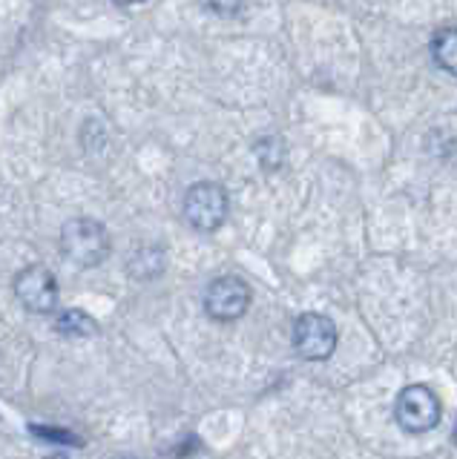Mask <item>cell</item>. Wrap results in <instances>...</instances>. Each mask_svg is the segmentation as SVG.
<instances>
[{
	"instance_id": "6",
	"label": "cell",
	"mask_w": 457,
	"mask_h": 459,
	"mask_svg": "<svg viewBox=\"0 0 457 459\" xmlns=\"http://www.w3.org/2000/svg\"><path fill=\"white\" fill-rule=\"evenodd\" d=\"M250 307V287L236 276L216 279L205 293V310L216 322H236Z\"/></svg>"
},
{
	"instance_id": "2",
	"label": "cell",
	"mask_w": 457,
	"mask_h": 459,
	"mask_svg": "<svg viewBox=\"0 0 457 459\" xmlns=\"http://www.w3.org/2000/svg\"><path fill=\"white\" fill-rule=\"evenodd\" d=\"M227 210H231V198L216 181H198L184 195V219L198 233L219 230L227 219Z\"/></svg>"
},
{
	"instance_id": "9",
	"label": "cell",
	"mask_w": 457,
	"mask_h": 459,
	"mask_svg": "<svg viewBox=\"0 0 457 459\" xmlns=\"http://www.w3.org/2000/svg\"><path fill=\"white\" fill-rule=\"evenodd\" d=\"M256 158H259V164L265 172H274L282 167L285 161V141L279 135H268V138H259L256 141V147H253Z\"/></svg>"
},
{
	"instance_id": "11",
	"label": "cell",
	"mask_w": 457,
	"mask_h": 459,
	"mask_svg": "<svg viewBox=\"0 0 457 459\" xmlns=\"http://www.w3.org/2000/svg\"><path fill=\"white\" fill-rule=\"evenodd\" d=\"M35 437H44L47 442H78L73 434H66V430H58V428H44V425H32L30 428Z\"/></svg>"
},
{
	"instance_id": "12",
	"label": "cell",
	"mask_w": 457,
	"mask_h": 459,
	"mask_svg": "<svg viewBox=\"0 0 457 459\" xmlns=\"http://www.w3.org/2000/svg\"><path fill=\"white\" fill-rule=\"evenodd\" d=\"M119 6H133V4H141V0H116Z\"/></svg>"
},
{
	"instance_id": "8",
	"label": "cell",
	"mask_w": 457,
	"mask_h": 459,
	"mask_svg": "<svg viewBox=\"0 0 457 459\" xmlns=\"http://www.w3.org/2000/svg\"><path fill=\"white\" fill-rule=\"evenodd\" d=\"M55 330L69 339H90L98 333V325L92 316L83 310H64L58 316V322H55Z\"/></svg>"
},
{
	"instance_id": "1",
	"label": "cell",
	"mask_w": 457,
	"mask_h": 459,
	"mask_svg": "<svg viewBox=\"0 0 457 459\" xmlns=\"http://www.w3.org/2000/svg\"><path fill=\"white\" fill-rule=\"evenodd\" d=\"M61 253L75 267H98L110 255V233L95 219H73L61 230Z\"/></svg>"
},
{
	"instance_id": "4",
	"label": "cell",
	"mask_w": 457,
	"mask_h": 459,
	"mask_svg": "<svg viewBox=\"0 0 457 459\" xmlns=\"http://www.w3.org/2000/svg\"><path fill=\"white\" fill-rule=\"evenodd\" d=\"M294 348L308 362H322L337 351V325L322 313H303L294 322Z\"/></svg>"
},
{
	"instance_id": "10",
	"label": "cell",
	"mask_w": 457,
	"mask_h": 459,
	"mask_svg": "<svg viewBox=\"0 0 457 459\" xmlns=\"http://www.w3.org/2000/svg\"><path fill=\"white\" fill-rule=\"evenodd\" d=\"M202 6L213 14H219V18H233L245 6V0H202Z\"/></svg>"
},
{
	"instance_id": "7",
	"label": "cell",
	"mask_w": 457,
	"mask_h": 459,
	"mask_svg": "<svg viewBox=\"0 0 457 459\" xmlns=\"http://www.w3.org/2000/svg\"><path fill=\"white\" fill-rule=\"evenodd\" d=\"M432 57L443 72H449V75L457 78V26H446L435 35Z\"/></svg>"
},
{
	"instance_id": "5",
	"label": "cell",
	"mask_w": 457,
	"mask_h": 459,
	"mask_svg": "<svg viewBox=\"0 0 457 459\" xmlns=\"http://www.w3.org/2000/svg\"><path fill=\"white\" fill-rule=\"evenodd\" d=\"M15 296L30 313H52L58 307V281L44 264H30L15 276Z\"/></svg>"
},
{
	"instance_id": "3",
	"label": "cell",
	"mask_w": 457,
	"mask_h": 459,
	"mask_svg": "<svg viewBox=\"0 0 457 459\" xmlns=\"http://www.w3.org/2000/svg\"><path fill=\"white\" fill-rule=\"evenodd\" d=\"M394 420L406 434H426L440 422V399L426 385H409L400 391Z\"/></svg>"
}]
</instances>
